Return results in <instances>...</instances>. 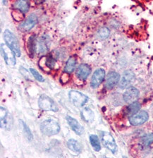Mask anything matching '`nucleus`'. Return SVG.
Returning <instances> with one entry per match:
<instances>
[{
  "label": "nucleus",
  "instance_id": "obj_5",
  "mask_svg": "<svg viewBox=\"0 0 153 158\" xmlns=\"http://www.w3.org/2000/svg\"><path fill=\"white\" fill-rule=\"evenodd\" d=\"M101 141L105 148H107L108 150H110L112 153L117 152V145L115 142L114 138H113L112 135L110 133L102 131L100 134Z\"/></svg>",
  "mask_w": 153,
  "mask_h": 158
},
{
  "label": "nucleus",
  "instance_id": "obj_27",
  "mask_svg": "<svg viewBox=\"0 0 153 158\" xmlns=\"http://www.w3.org/2000/svg\"><path fill=\"white\" fill-rule=\"evenodd\" d=\"M19 122L21 124V127L23 128V132L25 133V135H26V138H28V140H33V134H32V133L31 131V130H30L29 127H28V125H27L23 120H19Z\"/></svg>",
  "mask_w": 153,
  "mask_h": 158
},
{
  "label": "nucleus",
  "instance_id": "obj_11",
  "mask_svg": "<svg viewBox=\"0 0 153 158\" xmlns=\"http://www.w3.org/2000/svg\"><path fill=\"white\" fill-rule=\"evenodd\" d=\"M51 39L47 34H43L38 40V51L39 54H45L49 50Z\"/></svg>",
  "mask_w": 153,
  "mask_h": 158
},
{
  "label": "nucleus",
  "instance_id": "obj_13",
  "mask_svg": "<svg viewBox=\"0 0 153 158\" xmlns=\"http://www.w3.org/2000/svg\"><path fill=\"white\" fill-rule=\"evenodd\" d=\"M139 90H138L136 88L130 86V87L126 89V90L124 93H123V100H124V102L130 104L138 100V98H139Z\"/></svg>",
  "mask_w": 153,
  "mask_h": 158
},
{
  "label": "nucleus",
  "instance_id": "obj_25",
  "mask_svg": "<svg viewBox=\"0 0 153 158\" xmlns=\"http://www.w3.org/2000/svg\"><path fill=\"white\" fill-rule=\"evenodd\" d=\"M44 60V64L45 67L48 69H52L54 68L56 64V58L54 56L49 55L48 56L43 57Z\"/></svg>",
  "mask_w": 153,
  "mask_h": 158
},
{
  "label": "nucleus",
  "instance_id": "obj_14",
  "mask_svg": "<svg viewBox=\"0 0 153 158\" xmlns=\"http://www.w3.org/2000/svg\"><path fill=\"white\" fill-rule=\"evenodd\" d=\"M120 75L116 71H110L107 74L105 81V88L107 90H112L119 83Z\"/></svg>",
  "mask_w": 153,
  "mask_h": 158
},
{
  "label": "nucleus",
  "instance_id": "obj_6",
  "mask_svg": "<svg viewBox=\"0 0 153 158\" xmlns=\"http://www.w3.org/2000/svg\"><path fill=\"white\" fill-rule=\"evenodd\" d=\"M1 118H0V126L1 128L6 131H10L13 127V117L9 111L4 107H1Z\"/></svg>",
  "mask_w": 153,
  "mask_h": 158
},
{
  "label": "nucleus",
  "instance_id": "obj_16",
  "mask_svg": "<svg viewBox=\"0 0 153 158\" xmlns=\"http://www.w3.org/2000/svg\"><path fill=\"white\" fill-rule=\"evenodd\" d=\"M38 49V40L35 34L31 35L27 41V50L31 57H34Z\"/></svg>",
  "mask_w": 153,
  "mask_h": 158
},
{
  "label": "nucleus",
  "instance_id": "obj_12",
  "mask_svg": "<svg viewBox=\"0 0 153 158\" xmlns=\"http://www.w3.org/2000/svg\"><path fill=\"white\" fill-rule=\"evenodd\" d=\"M105 71L103 69H97L93 74L90 81V86L93 88H97L100 86L105 78Z\"/></svg>",
  "mask_w": 153,
  "mask_h": 158
},
{
  "label": "nucleus",
  "instance_id": "obj_3",
  "mask_svg": "<svg viewBox=\"0 0 153 158\" xmlns=\"http://www.w3.org/2000/svg\"><path fill=\"white\" fill-rule=\"evenodd\" d=\"M68 98L70 102L77 107H83L89 100L88 96L78 90H70L68 93Z\"/></svg>",
  "mask_w": 153,
  "mask_h": 158
},
{
  "label": "nucleus",
  "instance_id": "obj_15",
  "mask_svg": "<svg viewBox=\"0 0 153 158\" xmlns=\"http://www.w3.org/2000/svg\"><path fill=\"white\" fill-rule=\"evenodd\" d=\"M92 71L90 65L87 64H81L76 69V76L79 80L85 81Z\"/></svg>",
  "mask_w": 153,
  "mask_h": 158
},
{
  "label": "nucleus",
  "instance_id": "obj_28",
  "mask_svg": "<svg viewBox=\"0 0 153 158\" xmlns=\"http://www.w3.org/2000/svg\"><path fill=\"white\" fill-rule=\"evenodd\" d=\"M30 71H31V74L33 75V76L35 80L39 81V82H44V78L43 77V76H42L40 73H39L38 72V71H36L35 69L33 68H31L30 69Z\"/></svg>",
  "mask_w": 153,
  "mask_h": 158
},
{
  "label": "nucleus",
  "instance_id": "obj_8",
  "mask_svg": "<svg viewBox=\"0 0 153 158\" xmlns=\"http://www.w3.org/2000/svg\"><path fill=\"white\" fill-rule=\"evenodd\" d=\"M148 118H149L148 113L146 111L141 110L129 117V122L132 126L137 127V126H140L145 123L148 120Z\"/></svg>",
  "mask_w": 153,
  "mask_h": 158
},
{
  "label": "nucleus",
  "instance_id": "obj_10",
  "mask_svg": "<svg viewBox=\"0 0 153 158\" xmlns=\"http://www.w3.org/2000/svg\"><path fill=\"white\" fill-rule=\"evenodd\" d=\"M1 52L6 64H11V65L16 64V56H15L16 54L6 44H1Z\"/></svg>",
  "mask_w": 153,
  "mask_h": 158
},
{
  "label": "nucleus",
  "instance_id": "obj_22",
  "mask_svg": "<svg viewBox=\"0 0 153 158\" xmlns=\"http://www.w3.org/2000/svg\"><path fill=\"white\" fill-rule=\"evenodd\" d=\"M153 142V133H149L140 138V145L142 148H146L150 146Z\"/></svg>",
  "mask_w": 153,
  "mask_h": 158
},
{
  "label": "nucleus",
  "instance_id": "obj_21",
  "mask_svg": "<svg viewBox=\"0 0 153 158\" xmlns=\"http://www.w3.org/2000/svg\"><path fill=\"white\" fill-rule=\"evenodd\" d=\"M67 146L71 151L76 153H80L82 151V145L78 140L75 139H69L67 141Z\"/></svg>",
  "mask_w": 153,
  "mask_h": 158
},
{
  "label": "nucleus",
  "instance_id": "obj_29",
  "mask_svg": "<svg viewBox=\"0 0 153 158\" xmlns=\"http://www.w3.org/2000/svg\"><path fill=\"white\" fill-rule=\"evenodd\" d=\"M4 4H6V0H3Z\"/></svg>",
  "mask_w": 153,
  "mask_h": 158
},
{
  "label": "nucleus",
  "instance_id": "obj_19",
  "mask_svg": "<svg viewBox=\"0 0 153 158\" xmlns=\"http://www.w3.org/2000/svg\"><path fill=\"white\" fill-rule=\"evenodd\" d=\"M140 104L135 101L132 103H130L124 110V114L128 117H130L131 116L134 115L135 114H136L138 112H139L140 110Z\"/></svg>",
  "mask_w": 153,
  "mask_h": 158
},
{
  "label": "nucleus",
  "instance_id": "obj_9",
  "mask_svg": "<svg viewBox=\"0 0 153 158\" xmlns=\"http://www.w3.org/2000/svg\"><path fill=\"white\" fill-rule=\"evenodd\" d=\"M37 23H38V16L36 14H31L23 22L20 24L19 29L23 32H28L31 31Z\"/></svg>",
  "mask_w": 153,
  "mask_h": 158
},
{
  "label": "nucleus",
  "instance_id": "obj_23",
  "mask_svg": "<svg viewBox=\"0 0 153 158\" xmlns=\"http://www.w3.org/2000/svg\"><path fill=\"white\" fill-rule=\"evenodd\" d=\"M89 140H90V145H92L94 150H95L96 152H99L101 150V145L100 139L97 135L92 134L89 137Z\"/></svg>",
  "mask_w": 153,
  "mask_h": 158
},
{
  "label": "nucleus",
  "instance_id": "obj_26",
  "mask_svg": "<svg viewBox=\"0 0 153 158\" xmlns=\"http://www.w3.org/2000/svg\"><path fill=\"white\" fill-rule=\"evenodd\" d=\"M97 35L98 38H100L101 40H105L110 36V30L107 28V27H102V28L99 29Z\"/></svg>",
  "mask_w": 153,
  "mask_h": 158
},
{
  "label": "nucleus",
  "instance_id": "obj_17",
  "mask_svg": "<svg viewBox=\"0 0 153 158\" xmlns=\"http://www.w3.org/2000/svg\"><path fill=\"white\" fill-rule=\"evenodd\" d=\"M66 119L67 121L69 127L72 128V130L76 133V134L78 135L83 134L84 132V128L83 126L81 125V123H79L76 118L71 117L70 116H67V117H66Z\"/></svg>",
  "mask_w": 153,
  "mask_h": 158
},
{
  "label": "nucleus",
  "instance_id": "obj_7",
  "mask_svg": "<svg viewBox=\"0 0 153 158\" xmlns=\"http://www.w3.org/2000/svg\"><path fill=\"white\" fill-rule=\"evenodd\" d=\"M135 76L132 71L127 70L123 72L122 78H120L118 86L121 89H127L131 86L135 81Z\"/></svg>",
  "mask_w": 153,
  "mask_h": 158
},
{
  "label": "nucleus",
  "instance_id": "obj_4",
  "mask_svg": "<svg viewBox=\"0 0 153 158\" xmlns=\"http://www.w3.org/2000/svg\"><path fill=\"white\" fill-rule=\"evenodd\" d=\"M38 106L40 110L46 112L52 111L57 112L59 110L58 106L56 105L52 99L46 95H41L38 99Z\"/></svg>",
  "mask_w": 153,
  "mask_h": 158
},
{
  "label": "nucleus",
  "instance_id": "obj_20",
  "mask_svg": "<svg viewBox=\"0 0 153 158\" xmlns=\"http://www.w3.org/2000/svg\"><path fill=\"white\" fill-rule=\"evenodd\" d=\"M76 64H77V59L74 56H70L68 59L67 61L64 66V72L68 74L72 73L75 71L76 67Z\"/></svg>",
  "mask_w": 153,
  "mask_h": 158
},
{
  "label": "nucleus",
  "instance_id": "obj_24",
  "mask_svg": "<svg viewBox=\"0 0 153 158\" xmlns=\"http://www.w3.org/2000/svg\"><path fill=\"white\" fill-rule=\"evenodd\" d=\"M81 117H82L84 121L87 122H90L93 120L94 113L90 108L85 107L81 111Z\"/></svg>",
  "mask_w": 153,
  "mask_h": 158
},
{
  "label": "nucleus",
  "instance_id": "obj_18",
  "mask_svg": "<svg viewBox=\"0 0 153 158\" xmlns=\"http://www.w3.org/2000/svg\"><path fill=\"white\" fill-rule=\"evenodd\" d=\"M30 6H31L30 0H16L14 4V8L23 14L28 13Z\"/></svg>",
  "mask_w": 153,
  "mask_h": 158
},
{
  "label": "nucleus",
  "instance_id": "obj_2",
  "mask_svg": "<svg viewBox=\"0 0 153 158\" xmlns=\"http://www.w3.org/2000/svg\"><path fill=\"white\" fill-rule=\"evenodd\" d=\"M4 39L5 43L14 52L17 56H21V51L18 39L14 33L9 30L6 29L4 32Z\"/></svg>",
  "mask_w": 153,
  "mask_h": 158
},
{
  "label": "nucleus",
  "instance_id": "obj_1",
  "mask_svg": "<svg viewBox=\"0 0 153 158\" xmlns=\"http://www.w3.org/2000/svg\"><path fill=\"white\" fill-rule=\"evenodd\" d=\"M61 127L59 122L53 118H47L40 124V131L42 133L47 136H52L59 133Z\"/></svg>",
  "mask_w": 153,
  "mask_h": 158
}]
</instances>
